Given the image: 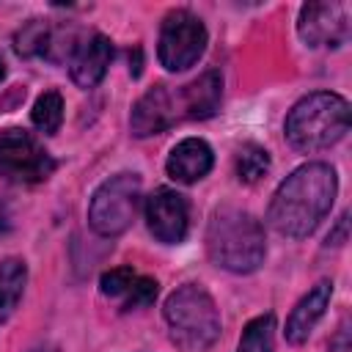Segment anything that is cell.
<instances>
[{
  "mask_svg": "<svg viewBox=\"0 0 352 352\" xmlns=\"http://www.w3.org/2000/svg\"><path fill=\"white\" fill-rule=\"evenodd\" d=\"M338 182L324 162H308L280 182L270 201L267 220L283 236H308L333 206Z\"/></svg>",
  "mask_w": 352,
  "mask_h": 352,
  "instance_id": "6da1fadb",
  "label": "cell"
},
{
  "mask_svg": "<svg viewBox=\"0 0 352 352\" xmlns=\"http://www.w3.org/2000/svg\"><path fill=\"white\" fill-rule=\"evenodd\" d=\"M209 258L228 272H253L264 261V228L242 209H217L206 231Z\"/></svg>",
  "mask_w": 352,
  "mask_h": 352,
  "instance_id": "7a4b0ae2",
  "label": "cell"
},
{
  "mask_svg": "<svg viewBox=\"0 0 352 352\" xmlns=\"http://www.w3.org/2000/svg\"><path fill=\"white\" fill-rule=\"evenodd\" d=\"M349 129V104L344 96L316 91L302 96L286 116V138L297 151H322L338 143Z\"/></svg>",
  "mask_w": 352,
  "mask_h": 352,
  "instance_id": "3957f363",
  "label": "cell"
},
{
  "mask_svg": "<svg viewBox=\"0 0 352 352\" xmlns=\"http://www.w3.org/2000/svg\"><path fill=\"white\" fill-rule=\"evenodd\" d=\"M165 322L170 338L184 352H204L220 336V314L206 289L187 283L165 300Z\"/></svg>",
  "mask_w": 352,
  "mask_h": 352,
  "instance_id": "277c9868",
  "label": "cell"
},
{
  "mask_svg": "<svg viewBox=\"0 0 352 352\" xmlns=\"http://www.w3.org/2000/svg\"><path fill=\"white\" fill-rule=\"evenodd\" d=\"M140 201V176L116 173L99 184L88 206V223L102 236H116L126 231L135 220Z\"/></svg>",
  "mask_w": 352,
  "mask_h": 352,
  "instance_id": "5b68a950",
  "label": "cell"
},
{
  "mask_svg": "<svg viewBox=\"0 0 352 352\" xmlns=\"http://www.w3.org/2000/svg\"><path fill=\"white\" fill-rule=\"evenodd\" d=\"M55 170V160L38 146L33 135L25 129H3L0 132V176L16 184L44 182Z\"/></svg>",
  "mask_w": 352,
  "mask_h": 352,
  "instance_id": "8992f818",
  "label": "cell"
},
{
  "mask_svg": "<svg viewBox=\"0 0 352 352\" xmlns=\"http://www.w3.org/2000/svg\"><path fill=\"white\" fill-rule=\"evenodd\" d=\"M206 50V28L190 11H170L160 30V63L168 72L190 69Z\"/></svg>",
  "mask_w": 352,
  "mask_h": 352,
  "instance_id": "52a82bcc",
  "label": "cell"
},
{
  "mask_svg": "<svg viewBox=\"0 0 352 352\" xmlns=\"http://www.w3.org/2000/svg\"><path fill=\"white\" fill-rule=\"evenodd\" d=\"M300 36L311 47H341L349 36V8L346 3H308L300 11Z\"/></svg>",
  "mask_w": 352,
  "mask_h": 352,
  "instance_id": "ba28073f",
  "label": "cell"
},
{
  "mask_svg": "<svg viewBox=\"0 0 352 352\" xmlns=\"http://www.w3.org/2000/svg\"><path fill=\"white\" fill-rule=\"evenodd\" d=\"M146 223H148V231L160 242H165V245L182 242L187 236V228H190L187 198L176 190H168V187L154 190L146 201Z\"/></svg>",
  "mask_w": 352,
  "mask_h": 352,
  "instance_id": "9c48e42d",
  "label": "cell"
},
{
  "mask_svg": "<svg viewBox=\"0 0 352 352\" xmlns=\"http://www.w3.org/2000/svg\"><path fill=\"white\" fill-rule=\"evenodd\" d=\"M176 118H179L176 96L165 85H154L138 99V104L132 110V132L138 138H148V135L168 129Z\"/></svg>",
  "mask_w": 352,
  "mask_h": 352,
  "instance_id": "30bf717a",
  "label": "cell"
},
{
  "mask_svg": "<svg viewBox=\"0 0 352 352\" xmlns=\"http://www.w3.org/2000/svg\"><path fill=\"white\" fill-rule=\"evenodd\" d=\"M113 60V44L107 36L94 33L72 52V80L80 88H94Z\"/></svg>",
  "mask_w": 352,
  "mask_h": 352,
  "instance_id": "8fae6325",
  "label": "cell"
},
{
  "mask_svg": "<svg viewBox=\"0 0 352 352\" xmlns=\"http://www.w3.org/2000/svg\"><path fill=\"white\" fill-rule=\"evenodd\" d=\"M212 148L201 140V138H187L182 143L173 146L170 157H168V176L176 179V182H184V184H192L198 179H204L209 170H212Z\"/></svg>",
  "mask_w": 352,
  "mask_h": 352,
  "instance_id": "7c38bea8",
  "label": "cell"
},
{
  "mask_svg": "<svg viewBox=\"0 0 352 352\" xmlns=\"http://www.w3.org/2000/svg\"><path fill=\"white\" fill-rule=\"evenodd\" d=\"M330 294H333V283L330 280H319L294 305V311L286 319V341L289 344H302L311 336V330L316 327V322L322 319V314H324V308L330 302Z\"/></svg>",
  "mask_w": 352,
  "mask_h": 352,
  "instance_id": "4fadbf2b",
  "label": "cell"
},
{
  "mask_svg": "<svg viewBox=\"0 0 352 352\" xmlns=\"http://www.w3.org/2000/svg\"><path fill=\"white\" fill-rule=\"evenodd\" d=\"M220 96H223V80L217 72L209 69L198 80L184 85L176 99L187 118H209L220 107Z\"/></svg>",
  "mask_w": 352,
  "mask_h": 352,
  "instance_id": "5bb4252c",
  "label": "cell"
},
{
  "mask_svg": "<svg viewBox=\"0 0 352 352\" xmlns=\"http://www.w3.org/2000/svg\"><path fill=\"white\" fill-rule=\"evenodd\" d=\"M28 280V267L19 258H6L0 261V324L14 314V308L22 300Z\"/></svg>",
  "mask_w": 352,
  "mask_h": 352,
  "instance_id": "9a60e30c",
  "label": "cell"
},
{
  "mask_svg": "<svg viewBox=\"0 0 352 352\" xmlns=\"http://www.w3.org/2000/svg\"><path fill=\"white\" fill-rule=\"evenodd\" d=\"M36 129H41L44 135H55L60 121H63V99L58 91H44L36 104H33V113H30Z\"/></svg>",
  "mask_w": 352,
  "mask_h": 352,
  "instance_id": "2e32d148",
  "label": "cell"
},
{
  "mask_svg": "<svg viewBox=\"0 0 352 352\" xmlns=\"http://www.w3.org/2000/svg\"><path fill=\"white\" fill-rule=\"evenodd\" d=\"M272 336H275V319L272 314H264L242 330L236 352H272Z\"/></svg>",
  "mask_w": 352,
  "mask_h": 352,
  "instance_id": "e0dca14e",
  "label": "cell"
},
{
  "mask_svg": "<svg viewBox=\"0 0 352 352\" xmlns=\"http://www.w3.org/2000/svg\"><path fill=\"white\" fill-rule=\"evenodd\" d=\"M270 170V154L267 148L256 146V143H245L239 151H236V176L248 184L258 182L264 173Z\"/></svg>",
  "mask_w": 352,
  "mask_h": 352,
  "instance_id": "ac0fdd59",
  "label": "cell"
},
{
  "mask_svg": "<svg viewBox=\"0 0 352 352\" xmlns=\"http://www.w3.org/2000/svg\"><path fill=\"white\" fill-rule=\"evenodd\" d=\"M50 28L41 19H30L19 33H16V52L19 55H47L50 44Z\"/></svg>",
  "mask_w": 352,
  "mask_h": 352,
  "instance_id": "d6986e66",
  "label": "cell"
},
{
  "mask_svg": "<svg viewBox=\"0 0 352 352\" xmlns=\"http://www.w3.org/2000/svg\"><path fill=\"white\" fill-rule=\"evenodd\" d=\"M154 297H157V280L138 275V278L132 280V286L126 289V294H124V308H126V311H132V308H146V305L154 302Z\"/></svg>",
  "mask_w": 352,
  "mask_h": 352,
  "instance_id": "ffe728a7",
  "label": "cell"
},
{
  "mask_svg": "<svg viewBox=\"0 0 352 352\" xmlns=\"http://www.w3.org/2000/svg\"><path fill=\"white\" fill-rule=\"evenodd\" d=\"M135 278L138 275H135L132 267H116V270H110V272L102 275V280H99L102 294H107V297H124Z\"/></svg>",
  "mask_w": 352,
  "mask_h": 352,
  "instance_id": "44dd1931",
  "label": "cell"
},
{
  "mask_svg": "<svg viewBox=\"0 0 352 352\" xmlns=\"http://www.w3.org/2000/svg\"><path fill=\"white\" fill-rule=\"evenodd\" d=\"M327 352H352V346H349V327L346 324H341V330L330 341V349Z\"/></svg>",
  "mask_w": 352,
  "mask_h": 352,
  "instance_id": "7402d4cb",
  "label": "cell"
},
{
  "mask_svg": "<svg viewBox=\"0 0 352 352\" xmlns=\"http://www.w3.org/2000/svg\"><path fill=\"white\" fill-rule=\"evenodd\" d=\"M344 231H346V214H341V220H338V234L327 236V242H333V245H341V242H344Z\"/></svg>",
  "mask_w": 352,
  "mask_h": 352,
  "instance_id": "603a6c76",
  "label": "cell"
},
{
  "mask_svg": "<svg viewBox=\"0 0 352 352\" xmlns=\"http://www.w3.org/2000/svg\"><path fill=\"white\" fill-rule=\"evenodd\" d=\"M30 352H58V349H55L52 344H41V346H33Z\"/></svg>",
  "mask_w": 352,
  "mask_h": 352,
  "instance_id": "cb8c5ba5",
  "label": "cell"
},
{
  "mask_svg": "<svg viewBox=\"0 0 352 352\" xmlns=\"http://www.w3.org/2000/svg\"><path fill=\"white\" fill-rule=\"evenodd\" d=\"M6 77V63H3V58H0V80Z\"/></svg>",
  "mask_w": 352,
  "mask_h": 352,
  "instance_id": "d4e9b609",
  "label": "cell"
}]
</instances>
